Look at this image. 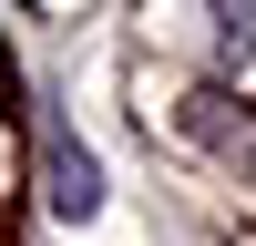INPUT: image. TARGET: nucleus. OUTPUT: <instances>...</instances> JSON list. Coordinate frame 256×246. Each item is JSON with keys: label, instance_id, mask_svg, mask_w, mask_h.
Wrapping results in <instances>:
<instances>
[{"label": "nucleus", "instance_id": "obj_1", "mask_svg": "<svg viewBox=\"0 0 256 246\" xmlns=\"http://www.w3.org/2000/svg\"><path fill=\"white\" fill-rule=\"evenodd\" d=\"M41 164H52V216H72V226L102 216V164L72 144V123H62V113L41 123Z\"/></svg>", "mask_w": 256, "mask_h": 246}, {"label": "nucleus", "instance_id": "obj_2", "mask_svg": "<svg viewBox=\"0 0 256 246\" xmlns=\"http://www.w3.org/2000/svg\"><path fill=\"white\" fill-rule=\"evenodd\" d=\"M205 20H216L226 72H256V0H205Z\"/></svg>", "mask_w": 256, "mask_h": 246}]
</instances>
